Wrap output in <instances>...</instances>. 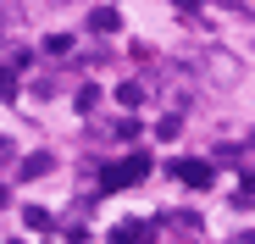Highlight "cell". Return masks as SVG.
<instances>
[{"label": "cell", "mask_w": 255, "mask_h": 244, "mask_svg": "<svg viewBox=\"0 0 255 244\" xmlns=\"http://www.w3.org/2000/svg\"><path fill=\"white\" fill-rule=\"evenodd\" d=\"M144 172H150V155L133 150L128 161H117V167L100 172V189H106V194H111V189H133V183H144Z\"/></svg>", "instance_id": "1"}, {"label": "cell", "mask_w": 255, "mask_h": 244, "mask_svg": "<svg viewBox=\"0 0 255 244\" xmlns=\"http://www.w3.org/2000/svg\"><path fill=\"white\" fill-rule=\"evenodd\" d=\"M166 178H178V183H189V189H211V161L178 155V161H166Z\"/></svg>", "instance_id": "2"}, {"label": "cell", "mask_w": 255, "mask_h": 244, "mask_svg": "<svg viewBox=\"0 0 255 244\" xmlns=\"http://www.w3.org/2000/svg\"><path fill=\"white\" fill-rule=\"evenodd\" d=\"M111 244H155V222H144V217L122 222V228H111Z\"/></svg>", "instance_id": "3"}, {"label": "cell", "mask_w": 255, "mask_h": 244, "mask_svg": "<svg viewBox=\"0 0 255 244\" xmlns=\"http://www.w3.org/2000/svg\"><path fill=\"white\" fill-rule=\"evenodd\" d=\"M50 167H56V155H50V150H33V155H22V178H28V183H33V178H45Z\"/></svg>", "instance_id": "4"}, {"label": "cell", "mask_w": 255, "mask_h": 244, "mask_svg": "<svg viewBox=\"0 0 255 244\" xmlns=\"http://www.w3.org/2000/svg\"><path fill=\"white\" fill-rule=\"evenodd\" d=\"M89 28H95V33H117V28H122V17H117L111 6H95V11H89Z\"/></svg>", "instance_id": "5"}, {"label": "cell", "mask_w": 255, "mask_h": 244, "mask_svg": "<svg viewBox=\"0 0 255 244\" xmlns=\"http://www.w3.org/2000/svg\"><path fill=\"white\" fill-rule=\"evenodd\" d=\"M17 78H22V72H17L11 61L0 67V100H17Z\"/></svg>", "instance_id": "6"}, {"label": "cell", "mask_w": 255, "mask_h": 244, "mask_svg": "<svg viewBox=\"0 0 255 244\" xmlns=\"http://www.w3.org/2000/svg\"><path fill=\"white\" fill-rule=\"evenodd\" d=\"M72 106H78V111H83V117H89V111H95V106H100V89H95V84H83V89H78V95H72Z\"/></svg>", "instance_id": "7"}, {"label": "cell", "mask_w": 255, "mask_h": 244, "mask_svg": "<svg viewBox=\"0 0 255 244\" xmlns=\"http://www.w3.org/2000/svg\"><path fill=\"white\" fill-rule=\"evenodd\" d=\"M117 100H122L128 111H133V106H144V84H122V89H117Z\"/></svg>", "instance_id": "8"}, {"label": "cell", "mask_w": 255, "mask_h": 244, "mask_svg": "<svg viewBox=\"0 0 255 244\" xmlns=\"http://www.w3.org/2000/svg\"><path fill=\"white\" fill-rule=\"evenodd\" d=\"M22 222H28L33 233H45V228H50V211H39V206H28V211H22Z\"/></svg>", "instance_id": "9"}, {"label": "cell", "mask_w": 255, "mask_h": 244, "mask_svg": "<svg viewBox=\"0 0 255 244\" xmlns=\"http://www.w3.org/2000/svg\"><path fill=\"white\" fill-rule=\"evenodd\" d=\"M117 139H122V144H133V139H139V122H133V117H122V122H117Z\"/></svg>", "instance_id": "10"}, {"label": "cell", "mask_w": 255, "mask_h": 244, "mask_svg": "<svg viewBox=\"0 0 255 244\" xmlns=\"http://www.w3.org/2000/svg\"><path fill=\"white\" fill-rule=\"evenodd\" d=\"M45 50H50V56H67V50H72V39H67V33H50V39H45Z\"/></svg>", "instance_id": "11"}, {"label": "cell", "mask_w": 255, "mask_h": 244, "mask_svg": "<svg viewBox=\"0 0 255 244\" xmlns=\"http://www.w3.org/2000/svg\"><path fill=\"white\" fill-rule=\"evenodd\" d=\"M239 200H255V172H244V178H239Z\"/></svg>", "instance_id": "12"}, {"label": "cell", "mask_w": 255, "mask_h": 244, "mask_svg": "<svg viewBox=\"0 0 255 244\" xmlns=\"http://www.w3.org/2000/svg\"><path fill=\"white\" fill-rule=\"evenodd\" d=\"M6 155H11V139H0V161H6Z\"/></svg>", "instance_id": "13"}, {"label": "cell", "mask_w": 255, "mask_h": 244, "mask_svg": "<svg viewBox=\"0 0 255 244\" xmlns=\"http://www.w3.org/2000/svg\"><path fill=\"white\" fill-rule=\"evenodd\" d=\"M0 206H6V183H0Z\"/></svg>", "instance_id": "14"}]
</instances>
